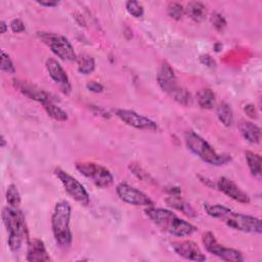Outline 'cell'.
Returning <instances> with one entry per match:
<instances>
[{
  "label": "cell",
  "instance_id": "obj_1",
  "mask_svg": "<svg viewBox=\"0 0 262 262\" xmlns=\"http://www.w3.org/2000/svg\"><path fill=\"white\" fill-rule=\"evenodd\" d=\"M144 212L157 226L172 235L184 237L191 235L193 232L196 231L195 226L179 218L176 214L167 209L155 208L154 206H151L147 207Z\"/></svg>",
  "mask_w": 262,
  "mask_h": 262
},
{
  "label": "cell",
  "instance_id": "obj_2",
  "mask_svg": "<svg viewBox=\"0 0 262 262\" xmlns=\"http://www.w3.org/2000/svg\"><path fill=\"white\" fill-rule=\"evenodd\" d=\"M2 220L8 232V247L15 253L20 250L26 241H29L25 216L17 208L8 206L2 211Z\"/></svg>",
  "mask_w": 262,
  "mask_h": 262
},
{
  "label": "cell",
  "instance_id": "obj_3",
  "mask_svg": "<svg viewBox=\"0 0 262 262\" xmlns=\"http://www.w3.org/2000/svg\"><path fill=\"white\" fill-rule=\"evenodd\" d=\"M71 206L67 201L57 202L51 218V227L54 239L59 248L68 249L72 245L73 235L70 229Z\"/></svg>",
  "mask_w": 262,
  "mask_h": 262
},
{
  "label": "cell",
  "instance_id": "obj_4",
  "mask_svg": "<svg viewBox=\"0 0 262 262\" xmlns=\"http://www.w3.org/2000/svg\"><path fill=\"white\" fill-rule=\"evenodd\" d=\"M184 142L186 147L193 155L209 165L222 166L231 160L230 155L217 152L204 138L193 131H187L184 134Z\"/></svg>",
  "mask_w": 262,
  "mask_h": 262
},
{
  "label": "cell",
  "instance_id": "obj_5",
  "mask_svg": "<svg viewBox=\"0 0 262 262\" xmlns=\"http://www.w3.org/2000/svg\"><path fill=\"white\" fill-rule=\"evenodd\" d=\"M37 36L60 59L67 61L77 60L74 47L64 36L48 32H38Z\"/></svg>",
  "mask_w": 262,
  "mask_h": 262
},
{
  "label": "cell",
  "instance_id": "obj_6",
  "mask_svg": "<svg viewBox=\"0 0 262 262\" xmlns=\"http://www.w3.org/2000/svg\"><path fill=\"white\" fill-rule=\"evenodd\" d=\"M76 169L99 188H106L114 182V176L110 170L99 164L93 162H80L76 163Z\"/></svg>",
  "mask_w": 262,
  "mask_h": 262
},
{
  "label": "cell",
  "instance_id": "obj_7",
  "mask_svg": "<svg viewBox=\"0 0 262 262\" xmlns=\"http://www.w3.org/2000/svg\"><path fill=\"white\" fill-rule=\"evenodd\" d=\"M54 174L58 178V180L61 182L62 186L64 187V190L68 192V194L72 199H74L76 202H78L82 206L89 205L90 198L87 190L82 185V183H80L76 178H74L64 170L58 167L54 169Z\"/></svg>",
  "mask_w": 262,
  "mask_h": 262
},
{
  "label": "cell",
  "instance_id": "obj_8",
  "mask_svg": "<svg viewBox=\"0 0 262 262\" xmlns=\"http://www.w3.org/2000/svg\"><path fill=\"white\" fill-rule=\"evenodd\" d=\"M202 241H203L205 249L209 253L217 256L218 258H220L224 261L239 262V261L244 260V256L239 251L232 249V248H226V247L220 245L217 242L214 233L211 231L205 232L203 234Z\"/></svg>",
  "mask_w": 262,
  "mask_h": 262
},
{
  "label": "cell",
  "instance_id": "obj_9",
  "mask_svg": "<svg viewBox=\"0 0 262 262\" xmlns=\"http://www.w3.org/2000/svg\"><path fill=\"white\" fill-rule=\"evenodd\" d=\"M224 222L231 228L249 233H261V220L254 216L234 213L231 210L223 218Z\"/></svg>",
  "mask_w": 262,
  "mask_h": 262
},
{
  "label": "cell",
  "instance_id": "obj_10",
  "mask_svg": "<svg viewBox=\"0 0 262 262\" xmlns=\"http://www.w3.org/2000/svg\"><path fill=\"white\" fill-rule=\"evenodd\" d=\"M116 191L118 196L125 203L132 205V206H142V207H151L154 206V202L149 199L141 190L137 189L136 187L122 182L117 185Z\"/></svg>",
  "mask_w": 262,
  "mask_h": 262
},
{
  "label": "cell",
  "instance_id": "obj_11",
  "mask_svg": "<svg viewBox=\"0 0 262 262\" xmlns=\"http://www.w3.org/2000/svg\"><path fill=\"white\" fill-rule=\"evenodd\" d=\"M157 81H158V84L161 87V89L164 92H166L167 94H169L172 98L182 88L178 84V80L174 73V70L166 61H163L161 63V66L159 67L158 74H157Z\"/></svg>",
  "mask_w": 262,
  "mask_h": 262
},
{
  "label": "cell",
  "instance_id": "obj_12",
  "mask_svg": "<svg viewBox=\"0 0 262 262\" xmlns=\"http://www.w3.org/2000/svg\"><path fill=\"white\" fill-rule=\"evenodd\" d=\"M116 116L126 125L131 126L136 129L141 130H149V131H157L158 125L156 122L150 120L149 118L139 115L134 111L130 110H116Z\"/></svg>",
  "mask_w": 262,
  "mask_h": 262
},
{
  "label": "cell",
  "instance_id": "obj_13",
  "mask_svg": "<svg viewBox=\"0 0 262 262\" xmlns=\"http://www.w3.org/2000/svg\"><path fill=\"white\" fill-rule=\"evenodd\" d=\"M45 67L47 69L49 76L54 81V83L59 87L61 92L64 94H70L72 91L71 82L67 75V72L61 67V64L56 59L49 57L46 59Z\"/></svg>",
  "mask_w": 262,
  "mask_h": 262
},
{
  "label": "cell",
  "instance_id": "obj_14",
  "mask_svg": "<svg viewBox=\"0 0 262 262\" xmlns=\"http://www.w3.org/2000/svg\"><path fill=\"white\" fill-rule=\"evenodd\" d=\"M12 84L13 87L18 90L21 94H24L26 97L38 101L40 103H45L51 99V96L48 92H46L45 90L41 89L40 87H38L37 85L29 82V81H25V80H20V79H13L12 80Z\"/></svg>",
  "mask_w": 262,
  "mask_h": 262
},
{
  "label": "cell",
  "instance_id": "obj_15",
  "mask_svg": "<svg viewBox=\"0 0 262 262\" xmlns=\"http://www.w3.org/2000/svg\"><path fill=\"white\" fill-rule=\"evenodd\" d=\"M216 187L228 198L242 204H249L250 196L236 183L227 177H220L216 182Z\"/></svg>",
  "mask_w": 262,
  "mask_h": 262
},
{
  "label": "cell",
  "instance_id": "obj_16",
  "mask_svg": "<svg viewBox=\"0 0 262 262\" xmlns=\"http://www.w3.org/2000/svg\"><path fill=\"white\" fill-rule=\"evenodd\" d=\"M172 248L177 255L184 259L198 262H203L206 260V256L203 254L198 244L192 241L174 242L172 244Z\"/></svg>",
  "mask_w": 262,
  "mask_h": 262
},
{
  "label": "cell",
  "instance_id": "obj_17",
  "mask_svg": "<svg viewBox=\"0 0 262 262\" xmlns=\"http://www.w3.org/2000/svg\"><path fill=\"white\" fill-rule=\"evenodd\" d=\"M26 259L30 262H42L50 260V256L43 241L39 238H32L28 241Z\"/></svg>",
  "mask_w": 262,
  "mask_h": 262
},
{
  "label": "cell",
  "instance_id": "obj_18",
  "mask_svg": "<svg viewBox=\"0 0 262 262\" xmlns=\"http://www.w3.org/2000/svg\"><path fill=\"white\" fill-rule=\"evenodd\" d=\"M238 129L243 137L251 143H259L261 139V129L254 123L248 120H241Z\"/></svg>",
  "mask_w": 262,
  "mask_h": 262
},
{
  "label": "cell",
  "instance_id": "obj_19",
  "mask_svg": "<svg viewBox=\"0 0 262 262\" xmlns=\"http://www.w3.org/2000/svg\"><path fill=\"white\" fill-rule=\"evenodd\" d=\"M184 13L193 21L202 23L207 16L206 5L200 1L188 2L184 7Z\"/></svg>",
  "mask_w": 262,
  "mask_h": 262
},
{
  "label": "cell",
  "instance_id": "obj_20",
  "mask_svg": "<svg viewBox=\"0 0 262 262\" xmlns=\"http://www.w3.org/2000/svg\"><path fill=\"white\" fill-rule=\"evenodd\" d=\"M165 201L169 207L181 212L182 214H184L186 216L194 217L196 215L193 208L186 201H184L180 195L170 194V196H168Z\"/></svg>",
  "mask_w": 262,
  "mask_h": 262
},
{
  "label": "cell",
  "instance_id": "obj_21",
  "mask_svg": "<svg viewBox=\"0 0 262 262\" xmlns=\"http://www.w3.org/2000/svg\"><path fill=\"white\" fill-rule=\"evenodd\" d=\"M196 101L202 108L212 110L216 101L214 91L210 88H202L196 93Z\"/></svg>",
  "mask_w": 262,
  "mask_h": 262
},
{
  "label": "cell",
  "instance_id": "obj_22",
  "mask_svg": "<svg viewBox=\"0 0 262 262\" xmlns=\"http://www.w3.org/2000/svg\"><path fill=\"white\" fill-rule=\"evenodd\" d=\"M43 107L46 111L47 115L58 122H66L68 120V114L66 111H63L61 107L56 105L53 100H49L45 103H43Z\"/></svg>",
  "mask_w": 262,
  "mask_h": 262
},
{
  "label": "cell",
  "instance_id": "obj_23",
  "mask_svg": "<svg viewBox=\"0 0 262 262\" xmlns=\"http://www.w3.org/2000/svg\"><path fill=\"white\" fill-rule=\"evenodd\" d=\"M216 115H217L218 120L225 127L231 126V124L233 122V113L228 103H226L225 101H222L221 103H219V105L216 108Z\"/></svg>",
  "mask_w": 262,
  "mask_h": 262
},
{
  "label": "cell",
  "instance_id": "obj_24",
  "mask_svg": "<svg viewBox=\"0 0 262 262\" xmlns=\"http://www.w3.org/2000/svg\"><path fill=\"white\" fill-rule=\"evenodd\" d=\"M245 158L248 164V167L250 169V172L255 177L261 176V157L253 151L247 150L245 151Z\"/></svg>",
  "mask_w": 262,
  "mask_h": 262
},
{
  "label": "cell",
  "instance_id": "obj_25",
  "mask_svg": "<svg viewBox=\"0 0 262 262\" xmlns=\"http://www.w3.org/2000/svg\"><path fill=\"white\" fill-rule=\"evenodd\" d=\"M204 209L207 212V214L213 218H217V219H223L227 213L230 211L229 208L220 205V204H208L205 203L204 204Z\"/></svg>",
  "mask_w": 262,
  "mask_h": 262
},
{
  "label": "cell",
  "instance_id": "obj_26",
  "mask_svg": "<svg viewBox=\"0 0 262 262\" xmlns=\"http://www.w3.org/2000/svg\"><path fill=\"white\" fill-rule=\"evenodd\" d=\"M78 60V71L83 75L91 74L95 69V61L94 58L89 55H82Z\"/></svg>",
  "mask_w": 262,
  "mask_h": 262
},
{
  "label": "cell",
  "instance_id": "obj_27",
  "mask_svg": "<svg viewBox=\"0 0 262 262\" xmlns=\"http://www.w3.org/2000/svg\"><path fill=\"white\" fill-rule=\"evenodd\" d=\"M5 196H6V202H7L8 206L13 207V208H17L19 206L20 194H19V191H18L16 185H14V184L8 185Z\"/></svg>",
  "mask_w": 262,
  "mask_h": 262
},
{
  "label": "cell",
  "instance_id": "obj_28",
  "mask_svg": "<svg viewBox=\"0 0 262 262\" xmlns=\"http://www.w3.org/2000/svg\"><path fill=\"white\" fill-rule=\"evenodd\" d=\"M129 170L132 172V174L137 177L138 179H140L141 181H144V182H152V178L151 176L138 164V163H130L129 164Z\"/></svg>",
  "mask_w": 262,
  "mask_h": 262
},
{
  "label": "cell",
  "instance_id": "obj_29",
  "mask_svg": "<svg viewBox=\"0 0 262 262\" xmlns=\"http://www.w3.org/2000/svg\"><path fill=\"white\" fill-rule=\"evenodd\" d=\"M169 16L175 20H180L184 14V7L178 2H170L167 6Z\"/></svg>",
  "mask_w": 262,
  "mask_h": 262
},
{
  "label": "cell",
  "instance_id": "obj_30",
  "mask_svg": "<svg viewBox=\"0 0 262 262\" xmlns=\"http://www.w3.org/2000/svg\"><path fill=\"white\" fill-rule=\"evenodd\" d=\"M126 10L128 11L129 14H131L133 17H136V18L141 17L144 12V9H143V6L141 5V3H139L138 1H133V0L126 2Z\"/></svg>",
  "mask_w": 262,
  "mask_h": 262
},
{
  "label": "cell",
  "instance_id": "obj_31",
  "mask_svg": "<svg viewBox=\"0 0 262 262\" xmlns=\"http://www.w3.org/2000/svg\"><path fill=\"white\" fill-rule=\"evenodd\" d=\"M211 23L214 29L218 32H223V30L226 28L227 23L224 16L218 12H214L211 15Z\"/></svg>",
  "mask_w": 262,
  "mask_h": 262
},
{
  "label": "cell",
  "instance_id": "obj_32",
  "mask_svg": "<svg viewBox=\"0 0 262 262\" xmlns=\"http://www.w3.org/2000/svg\"><path fill=\"white\" fill-rule=\"evenodd\" d=\"M1 70L7 74H13L15 72V68L11 58L3 50L1 51Z\"/></svg>",
  "mask_w": 262,
  "mask_h": 262
},
{
  "label": "cell",
  "instance_id": "obj_33",
  "mask_svg": "<svg viewBox=\"0 0 262 262\" xmlns=\"http://www.w3.org/2000/svg\"><path fill=\"white\" fill-rule=\"evenodd\" d=\"M199 60L202 64L210 68V69H213V68H216V60L210 55V54H202L200 55L199 57Z\"/></svg>",
  "mask_w": 262,
  "mask_h": 262
},
{
  "label": "cell",
  "instance_id": "obj_34",
  "mask_svg": "<svg viewBox=\"0 0 262 262\" xmlns=\"http://www.w3.org/2000/svg\"><path fill=\"white\" fill-rule=\"evenodd\" d=\"M10 28H11V31L13 33H21L26 30V27H25V24L21 19L19 18H14L11 20L10 23Z\"/></svg>",
  "mask_w": 262,
  "mask_h": 262
},
{
  "label": "cell",
  "instance_id": "obj_35",
  "mask_svg": "<svg viewBox=\"0 0 262 262\" xmlns=\"http://www.w3.org/2000/svg\"><path fill=\"white\" fill-rule=\"evenodd\" d=\"M86 88L91 91V92H94V93H99V92H102L103 90V86L100 84V83H97L95 81H90L86 84Z\"/></svg>",
  "mask_w": 262,
  "mask_h": 262
},
{
  "label": "cell",
  "instance_id": "obj_36",
  "mask_svg": "<svg viewBox=\"0 0 262 262\" xmlns=\"http://www.w3.org/2000/svg\"><path fill=\"white\" fill-rule=\"evenodd\" d=\"M244 112L247 114L248 117L252 118V119H256L257 118V111H256V107L254 104L252 103H248L244 106Z\"/></svg>",
  "mask_w": 262,
  "mask_h": 262
},
{
  "label": "cell",
  "instance_id": "obj_37",
  "mask_svg": "<svg viewBox=\"0 0 262 262\" xmlns=\"http://www.w3.org/2000/svg\"><path fill=\"white\" fill-rule=\"evenodd\" d=\"M37 3L41 6H45V7H55L59 4L58 1H37Z\"/></svg>",
  "mask_w": 262,
  "mask_h": 262
},
{
  "label": "cell",
  "instance_id": "obj_38",
  "mask_svg": "<svg viewBox=\"0 0 262 262\" xmlns=\"http://www.w3.org/2000/svg\"><path fill=\"white\" fill-rule=\"evenodd\" d=\"M0 29H1V31H0L1 34H5V33H6L8 27H7V25H6V23H5L4 20H1V23H0Z\"/></svg>",
  "mask_w": 262,
  "mask_h": 262
},
{
  "label": "cell",
  "instance_id": "obj_39",
  "mask_svg": "<svg viewBox=\"0 0 262 262\" xmlns=\"http://www.w3.org/2000/svg\"><path fill=\"white\" fill-rule=\"evenodd\" d=\"M221 48H222V44L221 43H216L215 44V51H220L221 50Z\"/></svg>",
  "mask_w": 262,
  "mask_h": 262
},
{
  "label": "cell",
  "instance_id": "obj_40",
  "mask_svg": "<svg viewBox=\"0 0 262 262\" xmlns=\"http://www.w3.org/2000/svg\"><path fill=\"white\" fill-rule=\"evenodd\" d=\"M0 141H1V147H4V146L6 145V140H5V138H4V135H1Z\"/></svg>",
  "mask_w": 262,
  "mask_h": 262
}]
</instances>
